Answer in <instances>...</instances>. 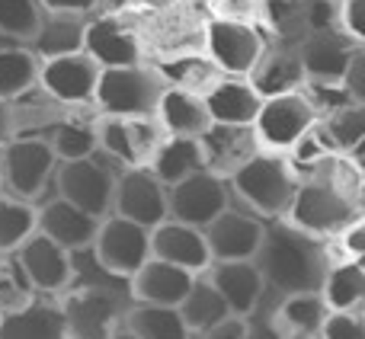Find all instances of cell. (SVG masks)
Wrapping results in <instances>:
<instances>
[{"label":"cell","instance_id":"6da1fadb","mask_svg":"<svg viewBox=\"0 0 365 339\" xmlns=\"http://www.w3.org/2000/svg\"><path fill=\"white\" fill-rule=\"evenodd\" d=\"M279 224H266L263 244L257 250V266L266 278L272 295H292V291H321L324 276L330 269L327 237L311 234L292 224L289 218H276Z\"/></svg>","mask_w":365,"mask_h":339},{"label":"cell","instance_id":"7a4b0ae2","mask_svg":"<svg viewBox=\"0 0 365 339\" xmlns=\"http://www.w3.org/2000/svg\"><path fill=\"white\" fill-rule=\"evenodd\" d=\"M285 218L321 237H340L349 224L359 221V199L343 179L321 170L308 179H298Z\"/></svg>","mask_w":365,"mask_h":339},{"label":"cell","instance_id":"3957f363","mask_svg":"<svg viewBox=\"0 0 365 339\" xmlns=\"http://www.w3.org/2000/svg\"><path fill=\"white\" fill-rule=\"evenodd\" d=\"M227 186L259 218H285L298 186V176L292 173L285 154L259 147L247 164H240L227 176Z\"/></svg>","mask_w":365,"mask_h":339},{"label":"cell","instance_id":"277c9868","mask_svg":"<svg viewBox=\"0 0 365 339\" xmlns=\"http://www.w3.org/2000/svg\"><path fill=\"white\" fill-rule=\"evenodd\" d=\"M167 87L170 80L164 71L145 61L103 68L93 109L100 115H158V103Z\"/></svg>","mask_w":365,"mask_h":339},{"label":"cell","instance_id":"5b68a950","mask_svg":"<svg viewBox=\"0 0 365 339\" xmlns=\"http://www.w3.org/2000/svg\"><path fill=\"white\" fill-rule=\"evenodd\" d=\"M122 170L125 167H119L103 151L77 157V160H58L55 192L61 199L81 205L83 212L96 214V218H106L113 212V195H115V182H119Z\"/></svg>","mask_w":365,"mask_h":339},{"label":"cell","instance_id":"8992f818","mask_svg":"<svg viewBox=\"0 0 365 339\" xmlns=\"http://www.w3.org/2000/svg\"><path fill=\"white\" fill-rule=\"evenodd\" d=\"M317 125V109L304 90L263 96L259 113L253 119V132L263 151H295Z\"/></svg>","mask_w":365,"mask_h":339},{"label":"cell","instance_id":"52a82bcc","mask_svg":"<svg viewBox=\"0 0 365 339\" xmlns=\"http://www.w3.org/2000/svg\"><path fill=\"white\" fill-rule=\"evenodd\" d=\"M4 192L26 202H42L48 182H55L58 157L45 135H16L4 147Z\"/></svg>","mask_w":365,"mask_h":339},{"label":"cell","instance_id":"ba28073f","mask_svg":"<svg viewBox=\"0 0 365 339\" xmlns=\"http://www.w3.org/2000/svg\"><path fill=\"white\" fill-rule=\"evenodd\" d=\"M100 151L119 167H151L167 132L158 115H100Z\"/></svg>","mask_w":365,"mask_h":339},{"label":"cell","instance_id":"9c48e42d","mask_svg":"<svg viewBox=\"0 0 365 339\" xmlns=\"http://www.w3.org/2000/svg\"><path fill=\"white\" fill-rule=\"evenodd\" d=\"M90 256H93L109 276L128 278L151 256V227L109 212L106 218L100 221V231H96V237H93Z\"/></svg>","mask_w":365,"mask_h":339},{"label":"cell","instance_id":"30bf717a","mask_svg":"<svg viewBox=\"0 0 365 339\" xmlns=\"http://www.w3.org/2000/svg\"><path fill=\"white\" fill-rule=\"evenodd\" d=\"M205 51L221 74L250 77L257 61L263 58L266 42L257 26L247 23V19L215 16L205 26Z\"/></svg>","mask_w":365,"mask_h":339},{"label":"cell","instance_id":"8fae6325","mask_svg":"<svg viewBox=\"0 0 365 339\" xmlns=\"http://www.w3.org/2000/svg\"><path fill=\"white\" fill-rule=\"evenodd\" d=\"M128 285V278H113L109 285L87 282L83 288L71 285V295L61 301L68 336H115L122 320V304L113 288Z\"/></svg>","mask_w":365,"mask_h":339},{"label":"cell","instance_id":"7c38bea8","mask_svg":"<svg viewBox=\"0 0 365 339\" xmlns=\"http://www.w3.org/2000/svg\"><path fill=\"white\" fill-rule=\"evenodd\" d=\"M100 74H103V68L81 48V51H71V55L42 58L38 87H42L51 100L61 103V106L81 109V106H93Z\"/></svg>","mask_w":365,"mask_h":339},{"label":"cell","instance_id":"4fadbf2b","mask_svg":"<svg viewBox=\"0 0 365 339\" xmlns=\"http://www.w3.org/2000/svg\"><path fill=\"white\" fill-rule=\"evenodd\" d=\"M167 205H170V218L205 227L208 221L218 218L231 205V189H227L225 176L202 167L189 173L186 179L167 186Z\"/></svg>","mask_w":365,"mask_h":339},{"label":"cell","instance_id":"5bb4252c","mask_svg":"<svg viewBox=\"0 0 365 339\" xmlns=\"http://www.w3.org/2000/svg\"><path fill=\"white\" fill-rule=\"evenodd\" d=\"M113 214L138 221L145 227H158L164 218H170L167 182H160L151 167H125L115 182Z\"/></svg>","mask_w":365,"mask_h":339},{"label":"cell","instance_id":"9a60e30c","mask_svg":"<svg viewBox=\"0 0 365 339\" xmlns=\"http://www.w3.org/2000/svg\"><path fill=\"white\" fill-rule=\"evenodd\" d=\"M13 256L19 259L23 272L29 276L32 288L42 295H64L71 278H74V253L64 250L51 237H45L42 231H32L13 250Z\"/></svg>","mask_w":365,"mask_h":339},{"label":"cell","instance_id":"2e32d148","mask_svg":"<svg viewBox=\"0 0 365 339\" xmlns=\"http://www.w3.org/2000/svg\"><path fill=\"white\" fill-rule=\"evenodd\" d=\"M83 51L93 58L100 68H122V64L145 61L141 42L135 29L119 16V10H96L87 19V36Z\"/></svg>","mask_w":365,"mask_h":339},{"label":"cell","instance_id":"e0dca14e","mask_svg":"<svg viewBox=\"0 0 365 339\" xmlns=\"http://www.w3.org/2000/svg\"><path fill=\"white\" fill-rule=\"evenodd\" d=\"M302 51V64H304V77L321 87H340L346 64L356 51V42L340 29V26H321V29L308 32L298 42Z\"/></svg>","mask_w":365,"mask_h":339},{"label":"cell","instance_id":"ac0fdd59","mask_svg":"<svg viewBox=\"0 0 365 339\" xmlns=\"http://www.w3.org/2000/svg\"><path fill=\"white\" fill-rule=\"evenodd\" d=\"M202 231H205L212 259H253L263 244L266 221L257 212H240V208L227 205Z\"/></svg>","mask_w":365,"mask_h":339},{"label":"cell","instance_id":"d6986e66","mask_svg":"<svg viewBox=\"0 0 365 339\" xmlns=\"http://www.w3.org/2000/svg\"><path fill=\"white\" fill-rule=\"evenodd\" d=\"M100 221L103 218L83 212L81 205L61 199L58 192H55V199L38 202V208H36V231H42L45 237H51L55 244H61L71 253H87L93 246Z\"/></svg>","mask_w":365,"mask_h":339},{"label":"cell","instance_id":"ffe728a7","mask_svg":"<svg viewBox=\"0 0 365 339\" xmlns=\"http://www.w3.org/2000/svg\"><path fill=\"white\" fill-rule=\"evenodd\" d=\"M151 256L177 263L189 272H205L212 266L205 231L177 218H164L158 227H151Z\"/></svg>","mask_w":365,"mask_h":339},{"label":"cell","instance_id":"44dd1931","mask_svg":"<svg viewBox=\"0 0 365 339\" xmlns=\"http://www.w3.org/2000/svg\"><path fill=\"white\" fill-rule=\"evenodd\" d=\"M205 276L212 278V285L221 291V298L234 314L250 317L257 311L259 298L266 295V278L259 272L257 259H212Z\"/></svg>","mask_w":365,"mask_h":339},{"label":"cell","instance_id":"7402d4cb","mask_svg":"<svg viewBox=\"0 0 365 339\" xmlns=\"http://www.w3.org/2000/svg\"><path fill=\"white\" fill-rule=\"evenodd\" d=\"M195 276H199V272H189V269H182V266L167 263V259H160V256H148L145 263L128 276V298H132V301L170 304V308H177Z\"/></svg>","mask_w":365,"mask_h":339},{"label":"cell","instance_id":"603a6c76","mask_svg":"<svg viewBox=\"0 0 365 339\" xmlns=\"http://www.w3.org/2000/svg\"><path fill=\"white\" fill-rule=\"evenodd\" d=\"M199 145L205 170L225 176V179L259 151L253 125H225V122H212V128L199 138Z\"/></svg>","mask_w":365,"mask_h":339},{"label":"cell","instance_id":"cb8c5ba5","mask_svg":"<svg viewBox=\"0 0 365 339\" xmlns=\"http://www.w3.org/2000/svg\"><path fill=\"white\" fill-rule=\"evenodd\" d=\"M208 106L212 122H225V125H253L259 113V90L253 87L250 77H234V74H221L212 87L202 93Z\"/></svg>","mask_w":365,"mask_h":339},{"label":"cell","instance_id":"d4e9b609","mask_svg":"<svg viewBox=\"0 0 365 339\" xmlns=\"http://www.w3.org/2000/svg\"><path fill=\"white\" fill-rule=\"evenodd\" d=\"M55 295H42L36 291L26 308L13 311V314L0 317V336L4 339H58L68 336V320H64V308L48 301Z\"/></svg>","mask_w":365,"mask_h":339},{"label":"cell","instance_id":"484cf974","mask_svg":"<svg viewBox=\"0 0 365 339\" xmlns=\"http://www.w3.org/2000/svg\"><path fill=\"white\" fill-rule=\"evenodd\" d=\"M250 80H253V87L259 90V96H276V93H289V90H302V83H308V77H304V64H302L298 45L279 38V48L263 51V58L257 61Z\"/></svg>","mask_w":365,"mask_h":339},{"label":"cell","instance_id":"4316f807","mask_svg":"<svg viewBox=\"0 0 365 339\" xmlns=\"http://www.w3.org/2000/svg\"><path fill=\"white\" fill-rule=\"evenodd\" d=\"M158 119L167 135H182V138H202L212 128V115L202 100V93L186 87H167L158 103Z\"/></svg>","mask_w":365,"mask_h":339},{"label":"cell","instance_id":"83f0119b","mask_svg":"<svg viewBox=\"0 0 365 339\" xmlns=\"http://www.w3.org/2000/svg\"><path fill=\"white\" fill-rule=\"evenodd\" d=\"M330 308L321 291H292L279 295V308L272 311V327L282 336H321V327L327 320Z\"/></svg>","mask_w":365,"mask_h":339},{"label":"cell","instance_id":"f1b7e54d","mask_svg":"<svg viewBox=\"0 0 365 339\" xmlns=\"http://www.w3.org/2000/svg\"><path fill=\"white\" fill-rule=\"evenodd\" d=\"M87 19L83 13H61V10H45L42 23H38L36 38L29 48L38 58H55V55H71V51L83 48V36H87Z\"/></svg>","mask_w":365,"mask_h":339},{"label":"cell","instance_id":"f546056e","mask_svg":"<svg viewBox=\"0 0 365 339\" xmlns=\"http://www.w3.org/2000/svg\"><path fill=\"white\" fill-rule=\"evenodd\" d=\"M119 330H125L135 339H186V323L180 317V308L170 304H148L132 301V308L122 311Z\"/></svg>","mask_w":365,"mask_h":339},{"label":"cell","instance_id":"4dcf8cb0","mask_svg":"<svg viewBox=\"0 0 365 339\" xmlns=\"http://www.w3.org/2000/svg\"><path fill=\"white\" fill-rule=\"evenodd\" d=\"M177 308H180V317H182V323H186L189 336H205L221 317L231 314L227 301L221 298V291L215 288L205 272H199V276L192 278V285H189V291L182 295V301Z\"/></svg>","mask_w":365,"mask_h":339},{"label":"cell","instance_id":"1f68e13d","mask_svg":"<svg viewBox=\"0 0 365 339\" xmlns=\"http://www.w3.org/2000/svg\"><path fill=\"white\" fill-rule=\"evenodd\" d=\"M45 138H48L58 160H77V157H87V154L100 151V128H96V119H77L74 109H71V115H61V119L48 128Z\"/></svg>","mask_w":365,"mask_h":339},{"label":"cell","instance_id":"d6a6232c","mask_svg":"<svg viewBox=\"0 0 365 339\" xmlns=\"http://www.w3.org/2000/svg\"><path fill=\"white\" fill-rule=\"evenodd\" d=\"M202 167H205V160H202L199 138H182V135H167L160 151L154 154V160H151L154 176H158L160 182H167V186L186 179L189 173H195V170H202Z\"/></svg>","mask_w":365,"mask_h":339},{"label":"cell","instance_id":"836d02e7","mask_svg":"<svg viewBox=\"0 0 365 339\" xmlns=\"http://www.w3.org/2000/svg\"><path fill=\"white\" fill-rule=\"evenodd\" d=\"M321 295L330 311L365 308V269L359 263H353V259L330 263L324 285H321Z\"/></svg>","mask_w":365,"mask_h":339},{"label":"cell","instance_id":"e575fe53","mask_svg":"<svg viewBox=\"0 0 365 339\" xmlns=\"http://www.w3.org/2000/svg\"><path fill=\"white\" fill-rule=\"evenodd\" d=\"M42 58L29 45H4L0 48V96L16 100L38 83Z\"/></svg>","mask_w":365,"mask_h":339},{"label":"cell","instance_id":"d590c367","mask_svg":"<svg viewBox=\"0 0 365 339\" xmlns=\"http://www.w3.org/2000/svg\"><path fill=\"white\" fill-rule=\"evenodd\" d=\"M36 231V202L0 192V256L13 253Z\"/></svg>","mask_w":365,"mask_h":339},{"label":"cell","instance_id":"8d00e7d4","mask_svg":"<svg viewBox=\"0 0 365 339\" xmlns=\"http://www.w3.org/2000/svg\"><path fill=\"white\" fill-rule=\"evenodd\" d=\"M42 13L38 0H0V32L13 45H29L38 32Z\"/></svg>","mask_w":365,"mask_h":339},{"label":"cell","instance_id":"74e56055","mask_svg":"<svg viewBox=\"0 0 365 339\" xmlns=\"http://www.w3.org/2000/svg\"><path fill=\"white\" fill-rule=\"evenodd\" d=\"M32 298H36V288H32L29 276L23 272L19 259L13 253H4L0 256V317L26 308Z\"/></svg>","mask_w":365,"mask_h":339},{"label":"cell","instance_id":"f35d334b","mask_svg":"<svg viewBox=\"0 0 365 339\" xmlns=\"http://www.w3.org/2000/svg\"><path fill=\"white\" fill-rule=\"evenodd\" d=\"M327 132H330V138H334V145L343 147V151L356 147L365 138V103L349 100V106L336 109L330 125H327Z\"/></svg>","mask_w":365,"mask_h":339},{"label":"cell","instance_id":"ab89813d","mask_svg":"<svg viewBox=\"0 0 365 339\" xmlns=\"http://www.w3.org/2000/svg\"><path fill=\"white\" fill-rule=\"evenodd\" d=\"M324 339H365V317L356 311H330L321 327Z\"/></svg>","mask_w":365,"mask_h":339},{"label":"cell","instance_id":"60d3db41","mask_svg":"<svg viewBox=\"0 0 365 339\" xmlns=\"http://www.w3.org/2000/svg\"><path fill=\"white\" fill-rule=\"evenodd\" d=\"M343 90L353 103H365V45H356L353 58L346 64V74H343Z\"/></svg>","mask_w":365,"mask_h":339},{"label":"cell","instance_id":"b9f144b4","mask_svg":"<svg viewBox=\"0 0 365 339\" xmlns=\"http://www.w3.org/2000/svg\"><path fill=\"white\" fill-rule=\"evenodd\" d=\"M340 29L356 45H365V0H340Z\"/></svg>","mask_w":365,"mask_h":339},{"label":"cell","instance_id":"7bdbcfd3","mask_svg":"<svg viewBox=\"0 0 365 339\" xmlns=\"http://www.w3.org/2000/svg\"><path fill=\"white\" fill-rule=\"evenodd\" d=\"M250 336V317L244 314H225L212 330L205 333V339H247Z\"/></svg>","mask_w":365,"mask_h":339},{"label":"cell","instance_id":"ee69618b","mask_svg":"<svg viewBox=\"0 0 365 339\" xmlns=\"http://www.w3.org/2000/svg\"><path fill=\"white\" fill-rule=\"evenodd\" d=\"M343 240V253H346V259H353V263H359L365 269V224H349L346 231L340 234Z\"/></svg>","mask_w":365,"mask_h":339},{"label":"cell","instance_id":"f6af8a7d","mask_svg":"<svg viewBox=\"0 0 365 339\" xmlns=\"http://www.w3.org/2000/svg\"><path fill=\"white\" fill-rule=\"evenodd\" d=\"M215 6H218V16L247 19V23H253L259 0H215Z\"/></svg>","mask_w":365,"mask_h":339},{"label":"cell","instance_id":"bcb514c9","mask_svg":"<svg viewBox=\"0 0 365 339\" xmlns=\"http://www.w3.org/2000/svg\"><path fill=\"white\" fill-rule=\"evenodd\" d=\"M42 4V10H61V13H83V16H90V13L103 10L100 0H38Z\"/></svg>","mask_w":365,"mask_h":339},{"label":"cell","instance_id":"7dc6e473","mask_svg":"<svg viewBox=\"0 0 365 339\" xmlns=\"http://www.w3.org/2000/svg\"><path fill=\"white\" fill-rule=\"evenodd\" d=\"M10 138H16V119H13V103L0 96V147Z\"/></svg>","mask_w":365,"mask_h":339},{"label":"cell","instance_id":"c3c4849f","mask_svg":"<svg viewBox=\"0 0 365 339\" xmlns=\"http://www.w3.org/2000/svg\"><path fill=\"white\" fill-rule=\"evenodd\" d=\"M103 6H106V10H122V6L128 4V0H100Z\"/></svg>","mask_w":365,"mask_h":339},{"label":"cell","instance_id":"681fc988","mask_svg":"<svg viewBox=\"0 0 365 339\" xmlns=\"http://www.w3.org/2000/svg\"><path fill=\"white\" fill-rule=\"evenodd\" d=\"M0 192H4V154H0Z\"/></svg>","mask_w":365,"mask_h":339},{"label":"cell","instance_id":"f907efd6","mask_svg":"<svg viewBox=\"0 0 365 339\" xmlns=\"http://www.w3.org/2000/svg\"><path fill=\"white\" fill-rule=\"evenodd\" d=\"M4 45H13V42H6V36H4V32H0V48H4Z\"/></svg>","mask_w":365,"mask_h":339}]
</instances>
